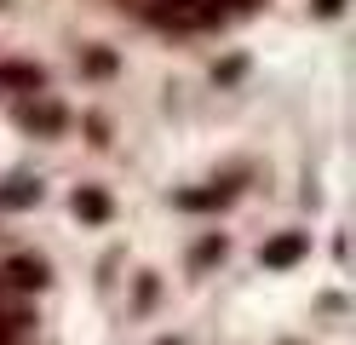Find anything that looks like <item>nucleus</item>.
<instances>
[{"instance_id":"nucleus-6","label":"nucleus","mask_w":356,"mask_h":345,"mask_svg":"<svg viewBox=\"0 0 356 345\" xmlns=\"http://www.w3.org/2000/svg\"><path fill=\"white\" fill-rule=\"evenodd\" d=\"M213 259H225V236H207L195 247V265H213Z\"/></svg>"},{"instance_id":"nucleus-2","label":"nucleus","mask_w":356,"mask_h":345,"mask_svg":"<svg viewBox=\"0 0 356 345\" xmlns=\"http://www.w3.org/2000/svg\"><path fill=\"white\" fill-rule=\"evenodd\" d=\"M12 282H24V288H47V259H12Z\"/></svg>"},{"instance_id":"nucleus-5","label":"nucleus","mask_w":356,"mask_h":345,"mask_svg":"<svg viewBox=\"0 0 356 345\" xmlns=\"http://www.w3.org/2000/svg\"><path fill=\"white\" fill-rule=\"evenodd\" d=\"M35 196H40V184H29V178H17L12 190H0V201H6V207H24V201H35Z\"/></svg>"},{"instance_id":"nucleus-3","label":"nucleus","mask_w":356,"mask_h":345,"mask_svg":"<svg viewBox=\"0 0 356 345\" xmlns=\"http://www.w3.org/2000/svg\"><path fill=\"white\" fill-rule=\"evenodd\" d=\"M75 213L92 219V224H104V219H109V201H104L98 190H75Z\"/></svg>"},{"instance_id":"nucleus-7","label":"nucleus","mask_w":356,"mask_h":345,"mask_svg":"<svg viewBox=\"0 0 356 345\" xmlns=\"http://www.w3.org/2000/svg\"><path fill=\"white\" fill-rule=\"evenodd\" d=\"M161 345H178V339H161Z\"/></svg>"},{"instance_id":"nucleus-1","label":"nucleus","mask_w":356,"mask_h":345,"mask_svg":"<svg viewBox=\"0 0 356 345\" xmlns=\"http://www.w3.org/2000/svg\"><path fill=\"white\" fill-rule=\"evenodd\" d=\"M305 247H310L305 236H276L270 247H264V253H259V259H264V265H270V270H282V265H293V259H299V253H305Z\"/></svg>"},{"instance_id":"nucleus-4","label":"nucleus","mask_w":356,"mask_h":345,"mask_svg":"<svg viewBox=\"0 0 356 345\" xmlns=\"http://www.w3.org/2000/svg\"><path fill=\"white\" fill-rule=\"evenodd\" d=\"M0 81H6V86H35V92H40V69H17V63H6V69H0Z\"/></svg>"}]
</instances>
